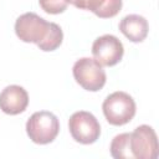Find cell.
Segmentation results:
<instances>
[{
  "label": "cell",
  "instance_id": "obj_1",
  "mask_svg": "<svg viewBox=\"0 0 159 159\" xmlns=\"http://www.w3.org/2000/svg\"><path fill=\"white\" fill-rule=\"evenodd\" d=\"M103 114L112 125H123L130 122L135 114V102L125 92L111 93L102 104Z\"/></svg>",
  "mask_w": 159,
  "mask_h": 159
},
{
  "label": "cell",
  "instance_id": "obj_2",
  "mask_svg": "<svg viewBox=\"0 0 159 159\" xmlns=\"http://www.w3.org/2000/svg\"><path fill=\"white\" fill-rule=\"evenodd\" d=\"M60 132L57 117L47 111L35 112L26 122V133L36 144H48L53 142Z\"/></svg>",
  "mask_w": 159,
  "mask_h": 159
},
{
  "label": "cell",
  "instance_id": "obj_3",
  "mask_svg": "<svg viewBox=\"0 0 159 159\" xmlns=\"http://www.w3.org/2000/svg\"><path fill=\"white\" fill-rule=\"evenodd\" d=\"M76 82L86 91L97 92L106 84V72L103 66L94 58L82 57L77 60L72 68Z\"/></svg>",
  "mask_w": 159,
  "mask_h": 159
},
{
  "label": "cell",
  "instance_id": "obj_4",
  "mask_svg": "<svg viewBox=\"0 0 159 159\" xmlns=\"http://www.w3.org/2000/svg\"><path fill=\"white\" fill-rule=\"evenodd\" d=\"M68 129L72 138L81 144H92L101 134V125L97 118L86 111L75 112L70 117Z\"/></svg>",
  "mask_w": 159,
  "mask_h": 159
},
{
  "label": "cell",
  "instance_id": "obj_5",
  "mask_svg": "<svg viewBox=\"0 0 159 159\" xmlns=\"http://www.w3.org/2000/svg\"><path fill=\"white\" fill-rule=\"evenodd\" d=\"M50 24L35 12H25L17 17L15 22L16 36L24 42L39 43L50 30Z\"/></svg>",
  "mask_w": 159,
  "mask_h": 159
},
{
  "label": "cell",
  "instance_id": "obj_6",
  "mask_svg": "<svg viewBox=\"0 0 159 159\" xmlns=\"http://www.w3.org/2000/svg\"><path fill=\"white\" fill-rule=\"evenodd\" d=\"M130 150L137 159H157L159 145L154 129L147 124L137 127L130 133Z\"/></svg>",
  "mask_w": 159,
  "mask_h": 159
},
{
  "label": "cell",
  "instance_id": "obj_7",
  "mask_svg": "<svg viewBox=\"0 0 159 159\" xmlns=\"http://www.w3.org/2000/svg\"><path fill=\"white\" fill-rule=\"evenodd\" d=\"M124 53L123 43L114 35H103L94 40L92 45L93 58L102 66H114L117 65Z\"/></svg>",
  "mask_w": 159,
  "mask_h": 159
},
{
  "label": "cell",
  "instance_id": "obj_8",
  "mask_svg": "<svg viewBox=\"0 0 159 159\" xmlns=\"http://www.w3.org/2000/svg\"><path fill=\"white\" fill-rule=\"evenodd\" d=\"M29 104L26 89L17 84L7 86L0 93V109L10 116L22 113Z\"/></svg>",
  "mask_w": 159,
  "mask_h": 159
},
{
  "label": "cell",
  "instance_id": "obj_9",
  "mask_svg": "<svg viewBox=\"0 0 159 159\" xmlns=\"http://www.w3.org/2000/svg\"><path fill=\"white\" fill-rule=\"evenodd\" d=\"M76 7L89 10L101 19L116 16L122 9V0H70Z\"/></svg>",
  "mask_w": 159,
  "mask_h": 159
},
{
  "label": "cell",
  "instance_id": "obj_10",
  "mask_svg": "<svg viewBox=\"0 0 159 159\" xmlns=\"http://www.w3.org/2000/svg\"><path fill=\"white\" fill-rule=\"evenodd\" d=\"M119 30L132 42H142L148 35L149 25L145 17L137 14H130L120 20Z\"/></svg>",
  "mask_w": 159,
  "mask_h": 159
},
{
  "label": "cell",
  "instance_id": "obj_11",
  "mask_svg": "<svg viewBox=\"0 0 159 159\" xmlns=\"http://www.w3.org/2000/svg\"><path fill=\"white\" fill-rule=\"evenodd\" d=\"M111 155L114 159H133L130 150V133H120L112 139Z\"/></svg>",
  "mask_w": 159,
  "mask_h": 159
},
{
  "label": "cell",
  "instance_id": "obj_12",
  "mask_svg": "<svg viewBox=\"0 0 159 159\" xmlns=\"http://www.w3.org/2000/svg\"><path fill=\"white\" fill-rule=\"evenodd\" d=\"M62 40H63V32L61 27L57 24L51 22L47 35L41 42L37 43V46L40 47V50L48 52V51H53L57 47H60V45L62 43Z\"/></svg>",
  "mask_w": 159,
  "mask_h": 159
},
{
  "label": "cell",
  "instance_id": "obj_13",
  "mask_svg": "<svg viewBox=\"0 0 159 159\" xmlns=\"http://www.w3.org/2000/svg\"><path fill=\"white\" fill-rule=\"evenodd\" d=\"M39 4L45 12L56 15L63 12L67 9L70 0H39Z\"/></svg>",
  "mask_w": 159,
  "mask_h": 159
}]
</instances>
